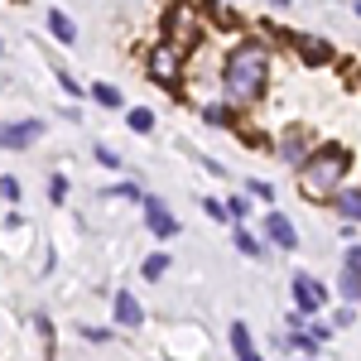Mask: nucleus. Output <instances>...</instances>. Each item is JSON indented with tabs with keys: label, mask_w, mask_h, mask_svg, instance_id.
<instances>
[{
	"label": "nucleus",
	"mask_w": 361,
	"mask_h": 361,
	"mask_svg": "<svg viewBox=\"0 0 361 361\" xmlns=\"http://www.w3.org/2000/svg\"><path fill=\"white\" fill-rule=\"evenodd\" d=\"M265 78H270V49L265 44H241V49H231L222 68V92L231 106H250L260 92H265Z\"/></svg>",
	"instance_id": "nucleus-1"
},
{
	"label": "nucleus",
	"mask_w": 361,
	"mask_h": 361,
	"mask_svg": "<svg viewBox=\"0 0 361 361\" xmlns=\"http://www.w3.org/2000/svg\"><path fill=\"white\" fill-rule=\"evenodd\" d=\"M347 149H337V145H328V149H318V154H308L304 164H299V188H304V197H328L347 178Z\"/></svg>",
	"instance_id": "nucleus-2"
},
{
	"label": "nucleus",
	"mask_w": 361,
	"mask_h": 361,
	"mask_svg": "<svg viewBox=\"0 0 361 361\" xmlns=\"http://www.w3.org/2000/svg\"><path fill=\"white\" fill-rule=\"evenodd\" d=\"M178 54H183V49H173V44H154V49H149V78L173 87L178 82Z\"/></svg>",
	"instance_id": "nucleus-3"
},
{
	"label": "nucleus",
	"mask_w": 361,
	"mask_h": 361,
	"mask_svg": "<svg viewBox=\"0 0 361 361\" xmlns=\"http://www.w3.org/2000/svg\"><path fill=\"white\" fill-rule=\"evenodd\" d=\"M39 135H44V121H10V126H0V149H25Z\"/></svg>",
	"instance_id": "nucleus-4"
},
{
	"label": "nucleus",
	"mask_w": 361,
	"mask_h": 361,
	"mask_svg": "<svg viewBox=\"0 0 361 361\" xmlns=\"http://www.w3.org/2000/svg\"><path fill=\"white\" fill-rule=\"evenodd\" d=\"M169 25H173V49H188V44H197V10H188V5H178L173 15H169Z\"/></svg>",
	"instance_id": "nucleus-5"
},
{
	"label": "nucleus",
	"mask_w": 361,
	"mask_h": 361,
	"mask_svg": "<svg viewBox=\"0 0 361 361\" xmlns=\"http://www.w3.org/2000/svg\"><path fill=\"white\" fill-rule=\"evenodd\" d=\"M145 222H149V231H154V236H173V231H178V217L169 212L159 197H145Z\"/></svg>",
	"instance_id": "nucleus-6"
},
{
	"label": "nucleus",
	"mask_w": 361,
	"mask_h": 361,
	"mask_svg": "<svg viewBox=\"0 0 361 361\" xmlns=\"http://www.w3.org/2000/svg\"><path fill=\"white\" fill-rule=\"evenodd\" d=\"M294 304L304 308V313H318L323 308V284L308 275H294Z\"/></svg>",
	"instance_id": "nucleus-7"
},
{
	"label": "nucleus",
	"mask_w": 361,
	"mask_h": 361,
	"mask_svg": "<svg viewBox=\"0 0 361 361\" xmlns=\"http://www.w3.org/2000/svg\"><path fill=\"white\" fill-rule=\"evenodd\" d=\"M265 236H270L279 250H294V246H299V231L289 226V217H279V212H270V217H265Z\"/></svg>",
	"instance_id": "nucleus-8"
},
{
	"label": "nucleus",
	"mask_w": 361,
	"mask_h": 361,
	"mask_svg": "<svg viewBox=\"0 0 361 361\" xmlns=\"http://www.w3.org/2000/svg\"><path fill=\"white\" fill-rule=\"evenodd\" d=\"M116 323H121V328H140V323H145L140 299H135V294H126V289H116Z\"/></svg>",
	"instance_id": "nucleus-9"
},
{
	"label": "nucleus",
	"mask_w": 361,
	"mask_h": 361,
	"mask_svg": "<svg viewBox=\"0 0 361 361\" xmlns=\"http://www.w3.org/2000/svg\"><path fill=\"white\" fill-rule=\"evenodd\" d=\"M342 294H347V299H361V246L347 250V265H342Z\"/></svg>",
	"instance_id": "nucleus-10"
},
{
	"label": "nucleus",
	"mask_w": 361,
	"mask_h": 361,
	"mask_svg": "<svg viewBox=\"0 0 361 361\" xmlns=\"http://www.w3.org/2000/svg\"><path fill=\"white\" fill-rule=\"evenodd\" d=\"M231 352H236V361H260V357H255V347H250V328L241 323V318L231 323Z\"/></svg>",
	"instance_id": "nucleus-11"
},
{
	"label": "nucleus",
	"mask_w": 361,
	"mask_h": 361,
	"mask_svg": "<svg viewBox=\"0 0 361 361\" xmlns=\"http://www.w3.org/2000/svg\"><path fill=\"white\" fill-rule=\"evenodd\" d=\"M294 49L304 58H313V63H328V58H333V49H328L323 39H313V34H294Z\"/></svg>",
	"instance_id": "nucleus-12"
},
{
	"label": "nucleus",
	"mask_w": 361,
	"mask_h": 361,
	"mask_svg": "<svg viewBox=\"0 0 361 361\" xmlns=\"http://www.w3.org/2000/svg\"><path fill=\"white\" fill-rule=\"evenodd\" d=\"M49 34H54L58 44H78V25H73L63 10H49Z\"/></svg>",
	"instance_id": "nucleus-13"
},
{
	"label": "nucleus",
	"mask_w": 361,
	"mask_h": 361,
	"mask_svg": "<svg viewBox=\"0 0 361 361\" xmlns=\"http://www.w3.org/2000/svg\"><path fill=\"white\" fill-rule=\"evenodd\" d=\"M337 207H342V217H352V222H361V188H347V193L337 197Z\"/></svg>",
	"instance_id": "nucleus-14"
},
{
	"label": "nucleus",
	"mask_w": 361,
	"mask_h": 361,
	"mask_svg": "<svg viewBox=\"0 0 361 361\" xmlns=\"http://www.w3.org/2000/svg\"><path fill=\"white\" fill-rule=\"evenodd\" d=\"M279 154H284L289 164H304V135H289L284 145H279Z\"/></svg>",
	"instance_id": "nucleus-15"
},
{
	"label": "nucleus",
	"mask_w": 361,
	"mask_h": 361,
	"mask_svg": "<svg viewBox=\"0 0 361 361\" xmlns=\"http://www.w3.org/2000/svg\"><path fill=\"white\" fill-rule=\"evenodd\" d=\"M92 97H97L102 106H121V92H116L111 82H97V87H92Z\"/></svg>",
	"instance_id": "nucleus-16"
},
{
	"label": "nucleus",
	"mask_w": 361,
	"mask_h": 361,
	"mask_svg": "<svg viewBox=\"0 0 361 361\" xmlns=\"http://www.w3.org/2000/svg\"><path fill=\"white\" fill-rule=\"evenodd\" d=\"M130 130L135 135H149L154 130V111H130Z\"/></svg>",
	"instance_id": "nucleus-17"
},
{
	"label": "nucleus",
	"mask_w": 361,
	"mask_h": 361,
	"mask_svg": "<svg viewBox=\"0 0 361 361\" xmlns=\"http://www.w3.org/2000/svg\"><path fill=\"white\" fill-rule=\"evenodd\" d=\"M169 270V255H149V260H145V279H159Z\"/></svg>",
	"instance_id": "nucleus-18"
},
{
	"label": "nucleus",
	"mask_w": 361,
	"mask_h": 361,
	"mask_svg": "<svg viewBox=\"0 0 361 361\" xmlns=\"http://www.w3.org/2000/svg\"><path fill=\"white\" fill-rule=\"evenodd\" d=\"M236 246H241V255H260V241L250 231H241V226H236Z\"/></svg>",
	"instance_id": "nucleus-19"
},
{
	"label": "nucleus",
	"mask_w": 361,
	"mask_h": 361,
	"mask_svg": "<svg viewBox=\"0 0 361 361\" xmlns=\"http://www.w3.org/2000/svg\"><path fill=\"white\" fill-rule=\"evenodd\" d=\"M202 212H207V217H217V222H231V217H226V202H217V197H207V202H202Z\"/></svg>",
	"instance_id": "nucleus-20"
},
{
	"label": "nucleus",
	"mask_w": 361,
	"mask_h": 361,
	"mask_svg": "<svg viewBox=\"0 0 361 361\" xmlns=\"http://www.w3.org/2000/svg\"><path fill=\"white\" fill-rule=\"evenodd\" d=\"M202 121H207V126H226L231 116H226V106H207V111H202Z\"/></svg>",
	"instance_id": "nucleus-21"
},
{
	"label": "nucleus",
	"mask_w": 361,
	"mask_h": 361,
	"mask_svg": "<svg viewBox=\"0 0 361 361\" xmlns=\"http://www.w3.org/2000/svg\"><path fill=\"white\" fill-rule=\"evenodd\" d=\"M226 217L241 222V217H246V197H231V202H226Z\"/></svg>",
	"instance_id": "nucleus-22"
},
{
	"label": "nucleus",
	"mask_w": 361,
	"mask_h": 361,
	"mask_svg": "<svg viewBox=\"0 0 361 361\" xmlns=\"http://www.w3.org/2000/svg\"><path fill=\"white\" fill-rule=\"evenodd\" d=\"M49 197H54V202H63V197H68V178H63V173L49 183Z\"/></svg>",
	"instance_id": "nucleus-23"
},
{
	"label": "nucleus",
	"mask_w": 361,
	"mask_h": 361,
	"mask_svg": "<svg viewBox=\"0 0 361 361\" xmlns=\"http://www.w3.org/2000/svg\"><path fill=\"white\" fill-rule=\"evenodd\" d=\"M250 193H255V197H275V183H265V178H250Z\"/></svg>",
	"instance_id": "nucleus-24"
},
{
	"label": "nucleus",
	"mask_w": 361,
	"mask_h": 361,
	"mask_svg": "<svg viewBox=\"0 0 361 361\" xmlns=\"http://www.w3.org/2000/svg\"><path fill=\"white\" fill-rule=\"evenodd\" d=\"M0 193H5L10 202H15V197H20V183H15V178H0Z\"/></svg>",
	"instance_id": "nucleus-25"
},
{
	"label": "nucleus",
	"mask_w": 361,
	"mask_h": 361,
	"mask_svg": "<svg viewBox=\"0 0 361 361\" xmlns=\"http://www.w3.org/2000/svg\"><path fill=\"white\" fill-rule=\"evenodd\" d=\"M97 159H102V164H106V169H116V164H121V159H116V154H111V149H106V145H97Z\"/></svg>",
	"instance_id": "nucleus-26"
},
{
	"label": "nucleus",
	"mask_w": 361,
	"mask_h": 361,
	"mask_svg": "<svg viewBox=\"0 0 361 361\" xmlns=\"http://www.w3.org/2000/svg\"><path fill=\"white\" fill-rule=\"evenodd\" d=\"M357 15H361V0H357Z\"/></svg>",
	"instance_id": "nucleus-27"
}]
</instances>
